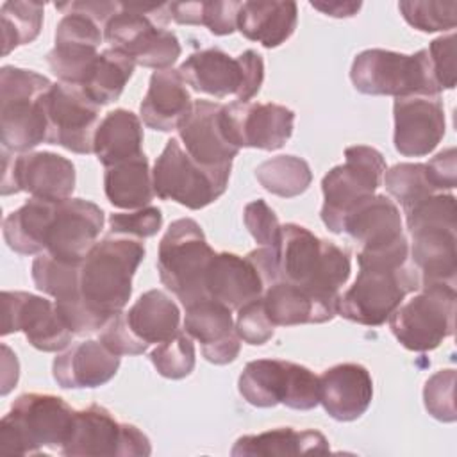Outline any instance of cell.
I'll use <instances>...</instances> for the list:
<instances>
[{"label":"cell","mask_w":457,"mask_h":457,"mask_svg":"<svg viewBox=\"0 0 457 457\" xmlns=\"http://www.w3.org/2000/svg\"><path fill=\"white\" fill-rule=\"evenodd\" d=\"M357 262V278L337 302V314L350 321L378 327L409 293L421 289L407 237L378 250H359Z\"/></svg>","instance_id":"6da1fadb"},{"label":"cell","mask_w":457,"mask_h":457,"mask_svg":"<svg viewBox=\"0 0 457 457\" xmlns=\"http://www.w3.org/2000/svg\"><path fill=\"white\" fill-rule=\"evenodd\" d=\"M275 255L278 280L303 289L332 320L337 314L341 287L352 271L348 253L302 225L286 223Z\"/></svg>","instance_id":"7a4b0ae2"},{"label":"cell","mask_w":457,"mask_h":457,"mask_svg":"<svg viewBox=\"0 0 457 457\" xmlns=\"http://www.w3.org/2000/svg\"><path fill=\"white\" fill-rule=\"evenodd\" d=\"M145 257L141 239L109 234L80 262L79 291L82 302L104 320L121 312L132 295V277Z\"/></svg>","instance_id":"3957f363"},{"label":"cell","mask_w":457,"mask_h":457,"mask_svg":"<svg viewBox=\"0 0 457 457\" xmlns=\"http://www.w3.org/2000/svg\"><path fill=\"white\" fill-rule=\"evenodd\" d=\"M403 212L411 232L409 257L420 273L421 287L428 284L455 286V196L436 193Z\"/></svg>","instance_id":"277c9868"},{"label":"cell","mask_w":457,"mask_h":457,"mask_svg":"<svg viewBox=\"0 0 457 457\" xmlns=\"http://www.w3.org/2000/svg\"><path fill=\"white\" fill-rule=\"evenodd\" d=\"M75 411L55 395L25 393L0 420V453L59 452L70 439Z\"/></svg>","instance_id":"5b68a950"},{"label":"cell","mask_w":457,"mask_h":457,"mask_svg":"<svg viewBox=\"0 0 457 457\" xmlns=\"http://www.w3.org/2000/svg\"><path fill=\"white\" fill-rule=\"evenodd\" d=\"M34 70L2 66L0 70V143L12 154L30 152L48 136L45 93L52 87Z\"/></svg>","instance_id":"8992f818"},{"label":"cell","mask_w":457,"mask_h":457,"mask_svg":"<svg viewBox=\"0 0 457 457\" xmlns=\"http://www.w3.org/2000/svg\"><path fill=\"white\" fill-rule=\"evenodd\" d=\"M170 20V4H120L104 27V39L134 64L168 70L182 52L179 37L162 27Z\"/></svg>","instance_id":"52a82bcc"},{"label":"cell","mask_w":457,"mask_h":457,"mask_svg":"<svg viewBox=\"0 0 457 457\" xmlns=\"http://www.w3.org/2000/svg\"><path fill=\"white\" fill-rule=\"evenodd\" d=\"M214 253L202 227L193 218L175 220L166 228L157 250V271L162 286L184 307L209 298L204 280Z\"/></svg>","instance_id":"ba28073f"},{"label":"cell","mask_w":457,"mask_h":457,"mask_svg":"<svg viewBox=\"0 0 457 457\" xmlns=\"http://www.w3.org/2000/svg\"><path fill=\"white\" fill-rule=\"evenodd\" d=\"M352 84L364 95H439L427 48L412 55L368 48L355 55L350 70Z\"/></svg>","instance_id":"9c48e42d"},{"label":"cell","mask_w":457,"mask_h":457,"mask_svg":"<svg viewBox=\"0 0 457 457\" xmlns=\"http://www.w3.org/2000/svg\"><path fill=\"white\" fill-rule=\"evenodd\" d=\"M179 71L193 91L214 98L236 96L237 102H250L264 80V62L255 50H245L237 57L221 48L198 50Z\"/></svg>","instance_id":"30bf717a"},{"label":"cell","mask_w":457,"mask_h":457,"mask_svg":"<svg viewBox=\"0 0 457 457\" xmlns=\"http://www.w3.org/2000/svg\"><path fill=\"white\" fill-rule=\"evenodd\" d=\"M241 396L253 407H275L311 411L320 403V377L309 368L282 361H250L237 380Z\"/></svg>","instance_id":"8fae6325"},{"label":"cell","mask_w":457,"mask_h":457,"mask_svg":"<svg viewBox=\"0 0 457 457\" xmlns=\"http://www.w3.org/2000/svg\"><path fill=\"white\" fill-rule=\"evenodd\" d=\"M418 291L400 303L387 321L403 348L428 352L453 334L457 293L452 284H428Z\"/></svg>","instance_id":"7c38bea8"},{"label":"cell","mask_w":457,"mask_h":457,"mask_svg":"<svg viewBox=\"0 0 457 457\" xmlns=\"http://www.w3.org/2000/svg\"><path fill=\"white\" fill-rule=\"evenodd\" d=\"M386 170L384 155L373 146L353 145L345 150V162L334 166L321 180V220L330 232L341 234L345 216L377 193Z\"/></svg>","instance_id":"4fadbf2b"},{"label":"cell","mask_w":457,"mask_h":457,"mask_svg":"<svg viewBox=\"0 0 457 457\" xmlns=\"http://www.w3.org/2000/svg\"><path fill=\"white\" fill-rule=\"evenodd\" d=\"M230 170H211L187 155L177 137L166 141L152 170L154 193L198 211L218 200L228 184Z\"/></svg>","instance_id":"5bb4252c"},{"label":"cell","mask_w":457,"mask_h":457,"mask_svg":"<svg viewBox=\"0 0 457 457\" xmlns=\"http://www.w3.org/2000/svg\"><path fill=\"white\" fill-rule=\"evenodd\" d=\"M152 446L148 437L130 423H120L102 405H89L75 411L70 439L62 446V455H120L143 457L150 455Z\"/></svg>","instance_id":"9a60e30c"},{"label":"cell","mask_w":457,"mask_h":457,"mask_svg":"<svg viewBox=\"0 0 457 457\" xmlns=\"http://www.w3.org/2000/svg\"><path fill=\"white\" fill-rule=\"evenodd\" d=\"M4 175L2 195L25 191L32 198L59 202L75 189V166L70 159L54 152H12L2 150Z\"/></svg>","instance_id":"2e32d148"},{"label":"cell","mask_w":457,"mask_h":457,"mask_svg":"<svg viewBox=\"0 0 457 457\" xmlns=\"http://www.w3.org/2000/svg\"><path fill=\"white\" fill-rule=\"evenodd\" d=\"M48 120L46 143L75 154H91L93 137L100 123V107L80 86L55 82L45 93Z\"/></svg>","instance_id":"e0dca14e"},{"label":"cell","mask_w":457,"mask_h":457,"mask_svg":"<svg viewBox=\"0 0 457 457\" xmlns=\"http://www.w3.org/2000/svg\"><path fill=\"white\" fill-rule=\"evenodd\" d=\"M23 332L27 341L41 352H61L75 336L59 316L55 303L27 293H2V336Z\"/></svg>","instance_id":"ac0fdd59"},{"label":"cell","mask_w":457,"mask_h":457,"mask_svg":"<svg viewBox=\"0 0 457 457\" xmlns=\"http://www.w3.org/2000/svg\"><path fill=\"white\" fill-rule=\"evenodd\" d=\"M223 121L230 141L241 148L278 150L293 134L295 112L278 104H223Z\"/></svg>","instance_id":"d6986e66"},{"label":"cell","mask_w":457,"mask_h":457,"mask_svg":"<svg viewBox=\"0 0 457 457\" xmlns=\"http://www.w3.org/2000/svg\"><path fill=\"white\" fill-rule=\"evenodd\" d=\"M104 227V211L84 198L55 202L45 236V252L66 262H82Z\"/></svg>","instance_id":"ffe728a7"},{"label":"cell","mask_w":457,"mask_h":457,"mask_svg":"<svg viewBox=\"0 0 457 457\" xmlns=\"http://www.w3.org/2000/svg\"><path fill=\"white\" fill-rule=\"evenodd\" d=\"M395 148L405 157H425L443 139L446 121L439 95L395 98Z\"/></svg>","instance_id":"44dd1931"},{"label":"cell","mask_w":457,"mask_h":457,"mask_svg":"<svg viewBox=\"0 0 457 457\" xmlns=\"http://www.w3.org/2000/svg\"><path fill=\"white\" fill-rule=\"evenodd\" d=\"M177 130L182 148L198 164L211 170H232V159L239 148L227 134L223 104L209 100L193 102L189 116Z\"/></svg>","instance_id":"7402d4cb"},{"label":"cell","mask_w":457,"mask_h":457,"mask_svg":"<svg viewBox=\"0 0 457 457\" xmlns=\"http://www.w3.org/2000/svg\"><path fill=\"white\" fill-rule=\"evenodd\" d=\"M184 309V330L202 345V355L220 366L236 361L241 339L236 332L232 309L212 298H202Z\"/></svg>","instance_id":"603a6c76"},{"label":"cell","mask_w":457,"mask_h":457,"mask_svg":"<svg viewBox=\"0 0 457 457\" xmlns=\"http://www.w3.org/2000/svg\"><path fill=\"white\" fill-rule=\"evenodd\" d=\"M373 400V378L357 362H341L320 375V403L337 421L361 418Z\"/></svg>","instance_id":"cb8c5ba5"},{"label":"cell","mask_w":457,"mask_h":457,"mask_svg":"<svg viewBox=\"0 0 457 457\" xmlns=\"http://www.w3.org/2000/svg\"><path fill=\"white\" fill-rule=\"evenodd\" d=\"M204 286L209 298L230 309H239L261 298L266 289L255 262L248 255L241 257L230 252H220L211 257Z\"/></svg>","instance_id":"d4e9b609"},{"label":"cell","mask_w":457,"mask_h":457,"mask_svg":"<svg viewBox=\"0 0 457 457\" xmlns=\"http://www.w3.org/2000/svg\"><path fill=\"white\" fill-rule=\"evenodd\" d=\"M120 368V355L100 339H86L64 348L54 359L52 375L62 389L98 387L107 384Z\"/></svg>","instance_id":"484cf974"},{"label":"cell","mask_w":457,"mask_h":457,"mask_svg":"<svg viewBox=\"0 0 457 457\" xmlns=\"http://www.w3.org/2000/svg\"><path fill=\"white\" fill-rule=\"evenodd\" d=\"M348 234L359 250H377L402 239V214L386 195H371L359 202L343 220L341 234Z\"/></svg>","instance_id":"4316f807"},{"label":"cell","mask_w":457,"mask_h":457,"mask_svg":"<svg viewBox=\"0 0 457 457\" xmlns=\"http://www.w3.org/2000/svg\"><path fill=\"white\" fill-rule=\"evenodd\" d=\"M193 100L179 70H157L152 73L148 91L139 105L143 123L152 130H177L189 116Z\"/></svg>","instance_id":"83f0119b"},{"label":"cell","mask_w":457,"mask_h":457,"mask_svg":"<svg viewBox=\"0 0 457 457\" xmlns=\"http://www.w3.org/2000/svg\"><path fill=\"white\" fill-rule=\"evenodd\" d=\"M298 23L296 2L248 0L237 12V30L250 41L264 48H275L286 43Z\"/></svg>","instance_id":"f1b7e54d"},{"label":"cell","mask_w":457,"mask_h":457,"mask_svg":"<svg viewBox=\"0 0 457 457\" xmlns=\"http://www.w3.org/2000/svg\"><path fill=\"white\" fill-rule=\"evenodd\" d=\"M330 445L318 430H296L278 427L261 434L241 436L232 450V457H284V455H311L327 453Z\"/></svg>","instance_id":"f546056e"},{"label":"cell","mask_w":457,"mask_h":457,"mask_svg":"<svg viewBox=\"0 0 457 457\" xmlns=\"http://www.w3.org/2000/svg\"><path fill=\"white\" fill-rule=\"evenodd\" d=\"M130 330L148 346L161 345L180 332V309L161 289L143 293L125 312Z\"/></svg>","instance_id":"4dcf8cb0"},{"label":"cell","mask_w":457,"mask_h":457,"mask_svg":"<svg viewBox=\"0 0 457 457\" xmlns=\"http://www.w3.org/2000/svg\"><path fill=\"white\" fill-rule=\"evenodd\" d=\"M93 152L104 168L143 154V127L137 114L127 109L109 111L96 127Z\"/></svg>","instance_id":"1f68e13d"},{"label":"cell","mask_w":457,"mask_h":457,"mask_svg":"<svg viewBox=\"0 0 457 457\" xmlns=\"http://www.w3.org/2000/svg\"><path fill=\"white\" fill-rule=\"evenodd\" d=\"M104 191L118 209H141L154 198V180L148 159L143 154L105 168Z\"/></svg>","instance_id":"d6a6232c"},{"label":"cell","mask_w":457,"mask_h":457,"mask_svg":"<svg viewBox=\"0 0 457 457\" xmlns=\"http://www.w3.org/2000/svg\"><path fill=\"white\" fill-rule=\"evenodd\" d=\"M55 202L30 198L4 220V239L11 250L21 255L45 252V236L50 225Z\"/></svg>","instance_id":"836d02e7"},{"label":"cell","mask_w":457,"mask_h":457,"mask_svg":"<svg viewBox=\"0 0 457 457\" xmlns=\"http://www.w3.org/2000/svg\"><path fill=\"white\" fill-rule=\"evenodd\" d=\"M262 303L275 327L330 321L321 307L303 289L286 280L270 284L262 293Z\"/></svg>","instance_id":"e575fe53"},{"label":"cell","mask_w":457,"mask_h":457,"mask_svg":"<svg viewBox=\"0 0 457 457\" xmlns=\"http://www.w3.org/2000/svg\"><path fill=\"white\" fill-rule=\"evenodd\" d=\"M134 66V61L127 54L116 48H105L96 55L80 87L98 107L107 105L120 98L125 84L132 77Z\"/></svg>","instance_id":"d590c367"},{"label":"cell","mask_w":457,"mask_h":457,"mask_svg":"<svg viewBox=\"0 0 457 457\" xmlns=\"http://www.w3.org/2000/svg\"><path fill=\"white\" fill-rule=\"evenodd\" d=\"M259 184L282 198H293L302 195L312 180V171L307 161L296 155H277L266 159L255 168Z\"/></svg>","instance_id":"8d00e7d4"},{"label":"cell","mask_w":457,"mask_h":457,"mask_svg":"<svg viewBox=\"0 0 457 457\" xmlns=\"http://www.w3.org/2000/svg\"><path fill=\"white\" fill-rule=\"evenodd\" d=\"M45 5L39 2L9 0L0 7L2 18V54L7 55L11 50L21 45L32 43L43 25Z\"/></svg>","instance_id":"74e56055"},{"label":"cell","mask_w":457,"mask_h":457,"mask_svg":"<svg viewBox=\"0 0 457 457\" xmlns=\"http://www.w3.org/2000/svg\"><path fill=\"white\" fill-rule=\"evenodd\" d=\"M386 191L402 205L403 211L418 202L439 193L428 179L425 162H400L384 171Z\"/></svg>","instance_id":"f35d334b"},{"label":"cell","mask_w":457,"mask_h":457,"mask_svg":"<svg viewBox=\"0 0 457 457\" xmlns=\"http://www.w3.org/2000/svg\"><path fill=\"white\" fill-rule=\"evenodd\" d=\"M80 262H66L54 255L41 252L32 262V280L36 287L55 300L77 296Z\"/></svg>","instance_id":"ab89813d"},{"label":"cell","mask_w":457,"mask_h":457,"mask_svg":"<svg viewBox=\"0 0 457 457\" xmlns=\"http://www.w3.org/2000/svg\"><path fill=\"white\" fill-rule=\"evenodd\" d=\"M150 361L159 375L179 380L187 377L195 370V345L186 330H180L175 337L157 345L150 352Z\"/></svg>","instance_id":"60d3db41"},{"label":"cell","mask_w":457,"mask_h":457,"mask_svg":"<svg viewBox=\"0 0 457 457\" xmlns=\"http://www.w3.org/2000/svg\"><path fill=\"white\" fill-rule=\"evenodd\" d=\"M398 9L403 20L421 30V32H437L455 27L457 21V2H421V0H403L398 4Z\"/></svg>","instance_id":"b9f144b4"},{"label":"cell","mask_w":457,"mask_h":457,"mask_svg":"<svg viewBox=\"0 0 457 457\" xmlns=\"http://www.w3.org/2000/svg\"><path fill=\"white\" fill-rule=\"evenodd\" d=\"M453 391H455V370L446 368L436 371L423 387V402L428 414L439 421H455V403H453Z\"/></svg>","instance_id":"7bdbcfd3"},{"label":"cell","mask_w":457,"mask_h":457,"mask_svg":"<svg viewBox=\"0 0 457 457\" xmlns=\"http://www.w3.org/2000/svg\"><path fill=\"white\" fill-rule=\"evenodd\" d=\"M162 214L159 207L146 205L129 212H116L109 216V232L116 236H130L136 239L152 237L161 230Z\"/></svg>","instance_id":"ee69618b"},{"label":"cell","mask_w":457,"mask_h":457,"mask_svg":"<svg viewBox=\"0 0 457 457\" xmlns=\"http://www.w3.org/2000/svg\"><path fill=\"white\" fill-rule=\"evenodd\" d=\"M234 325L239 339L253 346L268 343L275 334V325L264 309L262 296L239 307Z\"/></svg>","instance_id":"f6af8a7d"},{"label":"cell","mask_w":457,"mask_h":457,"mask_svg":"<svg viewBox=\"0 0 457 457\" xmlns=\"http://www.w3.org/2000/svg\"><path fill=\"white\" fill-rule=\"evenodd\" d=\"M243 221L252 237L261 246L275 248L278 245L282 225L278 223L275 211L262 198H257L245 205Z\"/></svg>","instance_id":"bcb514c9"},{"label":"cell","mask_w":457,"mask_h":457,"mask_svg":"<svg viewBox=\"0 0 457 457\" xmlns=\"http://www.w3.org/2000/svg\"><path fill=\"white\" fill-rule=\"evenodd\" d=\"M98 339L116 355H139L148 350V345L130 330L123 311L102 327Z\"/></svg>","instance_id":"7dc6e473"},{"label":"cell","mask_w":457,"mask_h":457,"mask_svg":"<svg viewBox=\"0 0 457 457\" xmlns=\"http://www.w3.org/2000/svg\"><path fill=\"white\" fill-rule=\"evenodd\" d=\"M428 59L432 66L434 79L437 82V87L443 89H453L455 87V34L450 32L448 36L436 37L430 41L428 48Z\"/></svg>","instance_id":"c3c4849f"},{"label":"cell","mask_w":457,"mask_h":457,"mask_svg":"<svg viewBox=\"0 0 457 457\" xmlns=\"http://www.w3.org/2000/svg\"><path fill=\"white\" fill-rule=\"evenodd\" d=\"M243 2H202L200 25H205L214 36H227L237 30V12Z\"/></svg>","instance_id":"681fc988"},{"label":"cell","mask_w":457,"mask_h":457,"mask_svg":"<svg viewBox=\"0 0 457 457\" xmlns=\"http://www.w3.org/2000/svg\"><path fill=\"white\" fill-rule=\"evenodd\" d=\"M427 164V173L430 182L437 191L453 189L457 184V152L455 148H446L432 157Z\"/></svg>","instance_id":"f907efd6"},{"label":"cell","mask_w":457,"mask_h":457,"mask_svg":"<svg viewBox=\"0 0 457 457\" xmlns=\"http://www.w3.org/2000/svg\"><path fill=\"white\" fill-rule=\"evenodd\" d=\"M311 5L334 18H350L361 9V2H311Z\"/></svg>","instance_id":"816d5d0a"}]
</instances>
